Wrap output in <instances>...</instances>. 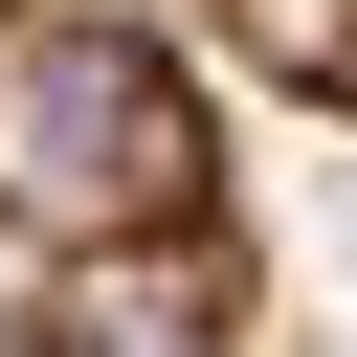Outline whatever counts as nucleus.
<instances>
[{"mask_svg":"<svg viewBox=\"0 0 357 357\" xmlns=\"http://www.w3.org/2000/svg\"><path fill=\"white\" fill-rule=\"evenodd\" d=\"M201 67H268V89H312V112H357V0H156Z\"/></svg>","mask_w":357,"mask_h":357,"instance_id":"obj_2","label":"nucleus"},{"mask_svg":"<svg viewBox=\"0 0 357 357\" xmlns=\"http://www.w3.org/2000/svg\"><path fill=\"white\" fill-rule=\"evenodd\" d=\"M223 67L156 0H0V357H245Z\"/></svg>","mask_w":357,"mask_h":357,"instance_id":"obj_1","label":"nucleus"}]
</instances>
